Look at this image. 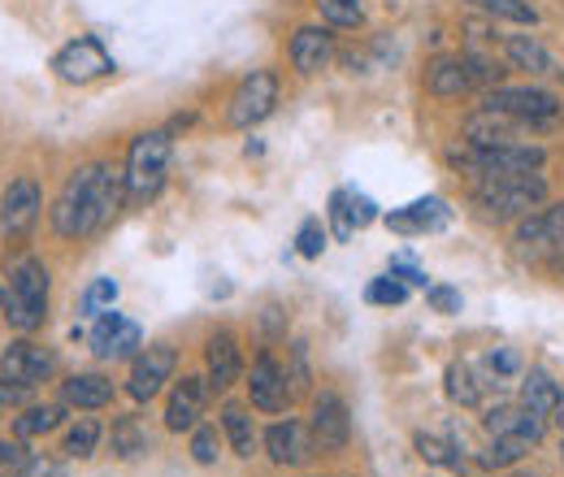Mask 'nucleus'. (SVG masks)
Masks as SVG:
<instances>
[{
  "instance_id": "15",
  "label": "nucleus",
  "mask_w": 564,
  "mask_h": 477,
  "mask_svg": "<svg viewBox=\"0 0 564 477\" xmlns=\"http://www.w3.org/2000/svg\"><path fill=\"white\" fill-rule=\"evenodd\" d=\"M313 430L308 425H300V421H274L270 430H265V452H270V460L274 465H286V469H295V465H304L308 456H313Z\"/></svg>"
},
{
  "instance_id": "40",
  "label": "nucleus",
  "mask_w": 564,
  "mask_h": 477,
  "mask_svg": "<svg viewBox=\"0 0 564 477\" xmlns=\"http://www.w3.org/2000/svg\"><path fill=\"white\" fill-rule=\"evenodd\" d=\"M425 300L434 313H460V291L452 286H425Z\"/></svg>"
},
{
  "instance_id": "37",
  "label": "nucleus",
  "mask_w": 564,
  "mask_h": 477,
  "mask_svg": "<svg viewBox=\"0 0 564 477\" xmlns=\"http://www.w3.org/2000/svg\"><path fill=\"white\" fill-rule=\"evenodd\" d=\"M217 447H221L217 430L213 425H196V434H192V460L196 465H217Z\"/></svg>"
},
{
  "instance_id": "32",
  "label": "nucleus",
  "mask_w": 564,
  "mask_h": 477,
  "mask_svg": "<svg viewBox=\"0 0 564 477\" xmlns=\"http://www.w3.org/2000/svg\"><path fill=\"white\" fill-rule=\"evenodd\" d=\"M96 443H100V425L91 416H83L78 425H70V434H66V456L87 460V456H96Z\"/></svg>"
},
{
  "instance_id": "34",
  "label": "nucleus",
  "mask_w": 564,
  "mask_h": 477,
  "mask_svg": "<svg viewBox=\"0 0 564 477\" xmlns=\"http://www.w3.org/2000/svg\"><path fill=\"white\" fill-rule=\"evenodd\" d=\"M365 300H369V304H387V308H391V304H404V300H409V282H400L395 273L373 278V282L365 286Z\"/></svg>"
},
{
  "instance_id": "8",
  "label": "nucleus",
  "mask_w": 564,
  "mask_h": 477,
  "mask_svg": "<svg viewBox=\"0 0 564 477\" xmlns=\"http://www.w3.org/2000/svg\"><path fill=\"white\" fill-rule=\"evenodd\" d=\"M174 369H178V351H174L170 343H152V347H143L140 356H135L127 391H131L140 404H148V400L161 395V387L174 378Z\"/></svg>"
},
{
  "instance_id": "12",
  "label": "nucleus",
  "mask_w": 564,
  "mask_h": 477,
  "mask_svg": "<svg viewBox=\"0 0 564 477\" xmlns=\"http://www.w3.org/2000/svg\"><path fill=\"white\" fill-rule=\"evenodd\" d=\"M53 369H57V356L53 351H44V347H35V343H13V347H4V356H0V373L13 382V387H40L44 378H53Z\"/></svg>"
},
{
  "instance_id": "29",
  "label": "nucleus",
  "mask_w": 564,
  "mask_h": 477,
  "mask_svg": "<svg viewBox=\"0 0 564 477\" xmlns=\"http://www.w3.org/2000/svg\"><path fill=\"white\" fill-rule=\"evenodd\" d=\"M62 416H66V404H40V409H26L18 421H13V434H18V438H40V434L57 430Z\"/></svg>"
},
{
  "instance_id": "33",
  "label": "nucleus",
  "mask_w": 564,
  "mask_h": 477,
  "mask_svg": "<svg viewBox=\"0 0 564 477\" xmlns=\"http://www.w3.org/2000/svg\"><path fill=\"white\" fill-rule=\"evenodd\" d=\"M313 4L330 26H360L365 22V4L360 0H313Z\"/></svg>"
},
{
  "instance_id": "21",
  "label": "nucleus",
  "mask_w": 564,
  "mask_h": 477,
  "mask_svg": "<svg viewBox=\"0 0 564 477\" xmlns=\"http://www.w3.org/2000/svg\"><path fill=\"white\" fill-rule=\"evenodd\" d=\"M487 434H517V438H525V443H543V434H547V416L534 409H512V404H503V409H491L487 412Z\"/></svg>"
},
{
  "instance_id": "9",
  "label": "nucleus",
  "mask_w": 564,
  "mask_h": 477,
  "mask_svg": "<svg viewBox=\"0 0 564 477\" xmlns=\"http://www.w3.org/2000/svg\"><path fill=\"white\" fill-rule=\"evenodd\" d=\"M308 430H313V443H317L322 452H344V447L352 443V412L344 404V395L322 391V395L313 400V421H308Z\"/></svg>"
},
{
  "instance_id": "48",
  "label": "nucleus",
  "mask_w": 564,
  "mask_h": 477,
  "mask_svg": "<svg viewBox=\"0 0 564 477\" xmlns=\"http://www.w3.org/2000/svg\"><path fill=\"white\" fill-rule=\"evenodd\" d=\"M561 273H564V257H561Z\"/></svg>"
},
{
  "instance_id": "5",
  "label": "nucleus",
  "mask_w": 564,
  "mask_h": 477,
  "mask_svg": "<svg viewBox=\"0 0 564 477\" xmlns=\"http://www.w3.org/2000/svg\"><path fill=\"white\" fill-rule=\"evenodd\" d=\"M487 109L495 113H508V118H517V122H525L530 131H552V127H561L564 118V100L556 91H547V87H508V83H499L487 91V100H482Z\"/></svg>"
},
{
  "instance_id": "25",
  "label": "nucleus",
  "mask_w": 564,
  "mask_h": 477,
  "mask_svg": "<svg viewBox=\"0 0 564 477\" xmlns=\"http://www.w3.org/2000/svg\"><path fill=\"white\" fill-rule=\"evenodd\" d=\"M561 400H564L561 382H556L547 369H530V373H525V382H521V404H525V409L552 416V412L561 409Z\"/></svg>"
},
{
  "instance_id": "42",
  "label": "nucleus",
  "mask_w": 564,
  "mask_h": 477,
  "mask_svg": "<svg viewBox=\"0 0 564 477\" xmlns=\"http://www.w3.org/2000/svg\"><path fill=\"white\" fill-rule=\"evenodd\" d=\"M26 465V447L22 443H0V469H22Z\"/></svg>"
},
{
  "instance_id": "43",
  "label": "nucleus",
  "mask_w": 564,
  "mask_h": 477,
  "mask_svg": "<svg viewBox=\"0 0 564 477\" xmlns=\"http://www.w3.org/2000/svg\"><path fill=\"white\" fill-rule=\"evenodd\" d=\"M22 395H26V387H9V378H0V412L22 404Z\"/></svg>"
},
{
  "instance_id": "46",
  "label": "nucleus",
  "mask_w": 564,
  "mask_h": 477,
  "mask_svg": "<svg viewBox=\"0 0 564 477\" xmlns=\"http://www.w3.org/2000/svg\"><path fill=\"white\" fill-rule=\"evenodd\" d=\"M0 308H4V286H0Z\"/></svg>"
},
{
  "instance_id": "45",
  "label": "nucleus",
  "mask_w": 564,
  "mask_h": 477,
  "mask_svg": "<svg viewBox=\"0 0 564 477\" xmlns=\"http://www.w3.org/2000/svg\"><path fill=\"white\" fill-rule=\"evenodd\" d=\"M491 369H499V373H517V356H512V351H491Z\"/></svg>"
},
{
  "instance_id": "44",
  "label": "nucleus",
  "mask_w": 564,
  "mask_h": 477,
  "mask_svg": "<svg viewBox=\"0 0 564 477\" xmlns=\"http://www.w3.org/2000/svg\"><path fill=\"white\" fill-rule=\"evenodd\" d=\"M391 273H395L400 282H409V286H430V282H425V273L413 270V265H400V261H395V265H391Z\"/></svg>"
},
{
  "instance_id": "2",
  "label": "nucleus",
  "mask_w": 564,
  "mask_h": 477,
  "mask_svg": "<svg viewBox=\"0 0 564 477\" xmlns=\"http://www.w3.org/2000/svg\"><path fill=\"white\" fill-rule=\"evenodd\" d=\"M547 200V178L534 174H512V178H487L474 192V205L482 208L487 221H512V217H530L534 208Z\"/></svg>"
},
{
  "instance_id": "41",
  "label": "nucleus",
  "mask_w": 564,
  "mask_h": 477,
  "mask_svg": "<svg viewBox=\"0 0 564 477\" xmlns=\"http://www.w3.org/2000/svg\"><path fill=\"white\" fill-rule=\"evenodd\" d=\"M348 217H352V226H369V221H378V208L369 196H360V192H348Z\"/></svg>"
},
{
  "instance_id": "47",
  "label": "nucleus",
  "mask_w": 564,
  "mask_h": 477,
  "mask_svg": "<svg viewBox=\"0 0 564 477\" xmlns=\"http://www.w3.org/2000/svg\"><path fill=\"white\" fill-rule=\"evenodd\" d=\"M512 477H534V474H512Z\"/></svg>"
},
{
  "instance_id": "26",
  "label": "nucleus",
  "mask_w": 564,
  "mask_h": 477,
  "mask_svg": "<svg viewBox=\"0 0 564 477\" xmlns=\"http://www.w3.org/2000/svg\"><path fill=\"white\" fill-rule=\"evenodd\" d=\"M221 430H226V438H230L235 456H243V460H252V456H257L261 434H257V425H252V416H248L243 404H226V409H221Z\"/></svg>"
},
{
  "instance_id": "39",
  "label": "nucleus",
  "mask_w": 564,
  "mask_h": 477,
  "mask_svg": "<svg viewBox=\"0 0 564 477\" xmlns=\"http://www.w3.org/2000/svg\"><path fill=\"white\" fill-rule=\"evenodd\" d=\"M330 221H335V235H339V239H352L356 235L352 217H348V187L330 196Z\"/></svg>"
},
{
  "instance_id": "24",
  "label": "nucleus",
  "mask_w": 564,
  "mask_h": 477,
  "mask_svg": "<svg viewBox=\"0 0 564 477\" xmlns=\"http://www.w3.org/2000/svg\"><path fill=\"white\" fill-rule=\"evenodd\" d=\"M205 365H209V387H217V391H226V387L239 382L243 360H239V347H235V339H230L226 330H217V335L205 343Z\"/></svg>"
},
{
  "instance_id": "11",
  "label": "nucleus",
  "mask_w": 564,
  "mask_h": 477,
  "mask_svg": "<svg viewBox=\"0 0 564 477\" xmlns=\"http://www.w3.org/2000/svg\"><path fill=\"white\" fill-rule=\"evenodd\" d=\"M40 208H44V196H40V183L35 178H13L0 196V230L9 239H22L35 221H40Z\"/></svg>"
},
{
  "instance_id": "16",
  "label": "nucleus",
  "mask_w": 564,
  "mask_h": 477,
  "mask_svg": "<svg viewBox=\"0 0 564 477\" xmlns=\"http://www.w3.org/2000/svg\"><path fill=\"white\" fill-rule=\"evenodd\" d=\"M291 378L279 369V360L274 356H261L257 365H252V378H248V395H252V409L261 412H282L291 400H295V391L286 387Z\"/></svg>"
},
{
  "instance_id": "38",
  "label": "nucleus",
  "mask_w": 564,
  "mask_h": 477,
  "mask_svg": "<svg viewBox=\"0 0 564 477\" xmlns=\"http://www.w3.org/2000/svg\"><path fill=\"white\" fill-rule=\"evenodd\" d=\"M113 300H118V282H113V278H100V282H91V286H87L83 308H87V313H96V308H105V304L113 308Z\"/></svg>"
},
{
  "instance_id": "18",
  "label": "nucleus",
  "mask_w": 564,
  "mask_h": 477,
  "mask_svg": "<svg viewBox=\"0 0 564 477\" xmlns=\"http://www.w3.org/2000/svg\"><path fill=\"white\" fill-rule=\"evenodd\" d=\"M205 400H209V382H205V378H183V382L170 391L165 430H170V434L196 430V425H200V412H205Z\"/></svg>"
},
{
  "instance_id": "6",
  "label": "nucleus",
  "mask_w": 564,
  "mask_h": 477,
  "mask_svg": "<svg viewBox=\"0 0 564 477\" xmlns=\"http://www.w3.org/2000/svg\"><path fill=\"white\" fill-rule=\"evenodd\" d=\"M127 200L143 205L161 192L165 170H170V131H143L127 152Z\"/></svg>"
},
{
  "instance_id": "14",
  "label": "nucleus",
  "mask_w": 564,
  "mask_h": 477,
  "mask_svg": "<svg viewBox=\"0 0 564 477\" xmlns=\"http://www.w3.org/2000/svg\"><path fill=\"white\" fill-rule=\"evenodd\" d=\"M503 57H508V66L512 69H525V74H534V78H561L564 66L561 57L539 40V35H503Z\"/></svg>"
},
{
  "instance_id": "1",
  "label": "nucleus",
  "mask_w": 564,
  "mask_h": 477,
  "mask_svg": "<svg viewBox=\"0 0 564 477\" xmlns=\"http://www.w3.org/2000/svg\"><path fill=\"white\" fill-rule=\"evenodd\" d=\"M122 200H127V170L109 161L78 165L53 205V230L62 239H87L113 221Z\"/></svg>"
},
{
  "instance_id": "13",
  "label": "nucleus",
  "mask_w": 564,
  "mask_h": 477,
  "mask_svg": "<svg viewBox=\"0 0 564 477\" xmlns=\"http://www.w3.org/2000/svg\"><path fill=\"white\" fill-rule=\"evenodd\" d=\"M140 343H143V330L131 322V317H122V313H113V308L96 317L91 351H96L100 360H122V356H131Z\"/></svg>"
},
{
  "instance_id": "31",
  "label": "nucleus",
  "mask_w": 564,
  "mask_h": 477,
  "mask_svg": "<svg viewBox=\"0 0 564 477\" xmlns=\"http://www.w3.org/2000/svg\"><path fill=\"white\" fill-rule=\"evenodd\" d=\"M447 395L465 409H474L482 400V387L474 382V369L469 365H447Z\"/></svg>"
},
{
  "instance_id": "28",
  "label": "nucleus",
  "mask_w": 564,
  "mask_h": 477,
  "mask_svg": "<svg viewBox=\"0 0 564 477\" xmlns=\"http://www.w3.org/2000/svg\"><path fill=\"white\" fill-rule=\"evenodd\" d=\"M530 447H534V443H525V438H517V434H495L491 447L478 456V465H482V469H512L517 460L530 456Z\"/></svg>"
},
{
  "instance_id": "19",
  "label": "nucleus",
  "mask_w": 564,
  "mask_h": 477,
  "mask_svg": "<svg viewBox=\"0 0 564 477\" xmlns=\"http://www.w3.org/2000/svg\"><path fill=\"white\" fill-rule=\"evenodd\" d=\"M335 62V35L326 26H300L295 40H291V66L295 74H322V69Z\"/></svg>"
},
{
  "instance_id": "35",
  "label": "nucleus",
  "mask_w": 564,
  "mask_h": 477,
  "mask_svg": "<svg viewBox=\"0 0 564 477\" xmlns=\"http://www.w3.org/2000/svg\"><path fill=\"white\" fill-rule=\"evenodd\" d=\"M474 4H482L487 13L508 18V22H517V26H534V22H539L534 4H525V0H474Z\"/></svg>"
},
{
  "instance_id": "4",
  "label": "nucleus",
  "mask_w": 564,
  "mask_h": 477,
  "mask_svg": "<svg viewBox=\"0 0 564 477\" xmlns=\"http://www.w3.org/2000/svg\"><path fill=\"white\" fill-rule=\"evenodd\" d=\"M452 161L465 174H474L478 183H487V178H512V174L543 170L547 152L539 143H499V148H469L465 143V152H452Z\"/></svg>"
},
{
  "instance_id": "7",
  "label": "nucleus",
  "mask_w": 564,
  "mask_h": 477,
  "mask_svg": "<svg viewBox=\"0 0 564 477\" xmlns=\"http://www.w3.org/2000/svg\"><path fill=\"white\" fill-rule=\"evenodd\" d=\"M274 105H279V74H274V69H252V74L235 87L230 109H226V122H230L235 131H252V127H261V122L274 113Z\"/></svg>"
},
{
  "instance_id": "36",
  "label": "nucleus",
  "mask_w": 564,
  "mask_h": 477,
  "mask_svg": "<svg viewBox=\"0 0 564 477\" xmlns=\"http://www.w3.org/2000/svg\"><path fill=\"white\" fill-rule=\"evenodd\" d=\"M295 252H300L304 261H317V257L326 252V226H322L317 217H308V221L300 226V235H295Z\"/></svg>"
},
{
  "instance_id": "20",
  "label": "nucleus",
  "mask_w": 564,
  "mask_h": 477,
  "mask_svg": "<svg viewBox=\"0 0 564 477\" xmlns=\"http://www.w3.org/2000/svg\"><path fill=\"white\" fill-rule=\"evenodd\" d=\"M452 221V208L443 196H425V200H413V205L387 213V226L400 230V235H425V230H443Z\"/></svg>"
},
{
  "instance_id": "22",
  "label": "nucleus",
  "mask_w": 564,
  "mask_h": 477,
  "mask_svg": "<svg viewBox=\"0 0 564 477\" xmlns=\"http://www.w3.org/2000/svg\"><path fill=\"white\" fill-rule=\"evenodd\" d=\"M425 87L438 100H460V96L474 91V74L465 66V57H438V62H430V69H425Z\"/></svg>"
},
{
  "instance_id": "27",
  "label": "nucleus",
  "mask_w": 564,
  "mask_h": 477,
  "mask_svg": "<svg viewBox=\"0 0 564 477\" xmlns=\"http://www.w3.org/2000/svg\"><path fill=\"white\" fill-rule=\"evenodd\" d=\"M143 452H152V434L140 416H118L113 421V456L122 460H140Z\"/></svg>"
},
{
  "instance_id": "3",
  "label": "nucleus",
  "mask_w": 564,
  "mask_h": 477,
  "mask_svg": "<svg viewBox=\"0 0 564 477\" xmlns=\"http://www.w3.org/2000/svg\"><path fill=\"white\" fill-rule=\"evenodd\" d=\"M4 304H9V326L13 330L31 335V330L44 326V317H48V270H44V261L22 257V261L9 265V295H4Z\"/></svg>"
},
{
  "instance_id": "10",
  "label": "nucleus",
  "mask_w": 564,
  "mask_h": 477,
  "mask_svg": "<svg viewBox=\"0 0 564 477\" xmlns=\"http://www.w3.org/2000/svg\"><path fill=\"white\" fill-rule=\"evenodd\" d=\"M57 78H66V83H91V78H105V74H113V57L105 53V44L96 40V35H78L74 44H66L62 53H57Z\"/></svg>"
},
{
  "instance_id": "49",
  "label": "nucleus",
  "mask_w": 564,
  "mask_h": 477,
  "mask_svg": "<svg viewBox=\"0 0 564 477\" xmlns=\"http://www.w3.org/2000/svg\"><path fill=\"white\" fill-rule=\"evenodd\" d=\"M561 460H564V447H561Z\"/></svg>"
},
{
  "instance_id": "17",
  "label": "nucleus",
  "mask_w": 564,
  "mask_h": 477,
  "mask_svg": "<svg viewBox=\"0 0 564 477\" xmlns=\"http://www.w3.org/2000/svg\"><path fill=\"white\" fill-rule=\"evenodd\" d=\"M517 248H521V252L561 248L564 252V205L534 208L530 217H521V226H517Z\"/></svg>"
},
{
  "instance_id": "23",
  "label": "nucleus",
  "mask_w": 564,
  "mask_h": 477,
  "mask_svg": "<svg viewBox=\"0 0 564 477\" xmlns=\"http://www.w3.org/2000/svg\"><path fill=\"white\" fill-rule=\"evenodd\" d=\"M62 404L78 412H96L113 404V382L105 373H74L62 382Z\"/></svg>"
},
{
  "instance_id": "30",
  "label": "nucleus",
  "mask_w": 564,
  "mask_h": 477,
  "mask_svg": "<svg viewBox=\"0 0 564 477\" xmlns=\"http://www.w3.org/2000/svg\"><path fill=\"white\" fill-rule=\"evenodd\" d=\"M417 456H422L425 465H443V469H452V474H465V469H469V460H465L452 443H443V438H434V434H417Z\"/></svg>"
}]
</instances>
